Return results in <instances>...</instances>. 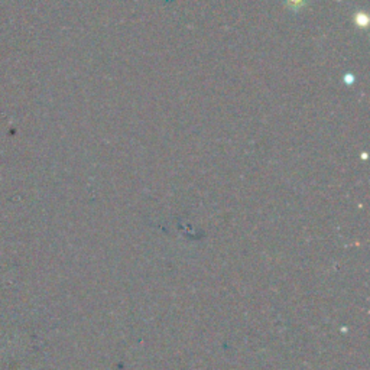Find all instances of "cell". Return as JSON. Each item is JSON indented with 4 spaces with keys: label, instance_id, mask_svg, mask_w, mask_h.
Masks as SVG:
<instances>
[{
    "label": "cell",
    "instance_id": "3",
    "mask_svg": "<svg viewBox=\"0 0 370 370\" xmlns=\"http://www.w3.org/2000/svg\"><path fill=\"white\" fill-rule=\"evenodd\" d=\"M345 83L349 84V86H351L354 83V76L353 74H346L345 76Z\"/></svg>",
    "mask_w": 370,
    "mask_h": 370
},
{
    "label": "cell",
    "instance_id": "1",
    "mask_svg": "<svg viewBox=\"0 0 370 370\" xmlns=\"http://www.w3.org/2000/svg\"><path fill=\"white\" fill-rule=\"evenodd\" d=\"M356 25L359 26V28H366V26L369 25V16L366 15L365 12H359V13H356Z\"/></svg>",
    "mask_w": 370,
    "mask_h": 370
},
{
    "label": "cell",
    "instance_id": "2",
    "mask_svg": "<svg viewBox=\"0 0 370 370\" xmlns=\"http://www.w3.org/2000/svg\"><path fill=\"white\" fill-rule=\"evenodd\" d=\"M286 2V6L292 9V10H299V9H303L307 3V0H285Z\"/></svg>",
    "mask_w": 370,
    "mask_h": 370
}]
</instances>
